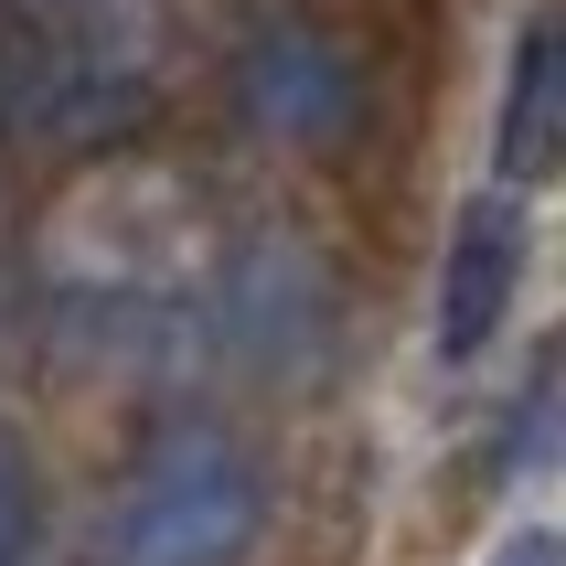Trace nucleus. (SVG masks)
I'll use <instances>...</instances> for the list:
<instances>
[{
  "instance_id": "nucleus-1",
  "label": "nucleus",
  "mask_w": 566,
  "mask_h": 566,
  "mask_svg": "<svg viewBox=\"0 0 566 566\" xmlns=\"http://www.w3.org/2000/svg\"><path fill=\"white\" fill-rule=\"evenodd\" d=\"M256 460L235 439H160L107 503V566H224L256 535Z\"/></svg>"
},
{
  "instance_id": "nucleus-2",
  "label": "nucleus",
  "mask_w": 566,
  "mask_h": 566,
  "mask_svg": "<svg viewBox=\"0 0 566 566\" xmlns=\"http://www.w3.org/2000/svg\"><path fill=\"white\" fill-rule=\"evenodd\" d=\"M513 279H524V214H513V192L492 182L460 214V235H449V279H439V353L449 364H481V343L503 332L513 311Z\"/></svg>"
},
{
  "instance_id": "nucleus-3",
  "label": "nucleus",
  "mask_w": 566,
  "mask_h": 566,
  "mask_svg": "<svg viewBox=\"0 0 566 566\" xmlns=\"http://www.w3.org/2000/svg\"><path fill=\"white\" fill-rule=\"evenodd\" d=\"M247 107L268 128H289V139H343L353 128V64L311 22H279V32H256V54H247Z\"/></svg>"
},
{
  "instance_id": "nucleus-4",
  "label": "nucleus",
  "mask_w": 566,
  "mask_h": 566,
  "mask_svg": "<svg viewBox=\"0 0 566 566\" xmlns=\"http://www.w3.org/2000/svg\"><path fill=\"white\" fill-rule=\"evenodd\" d=\"M556 128H566V32L556 11L513 32V75H503V128H492V160H503V192L545 182V160H556Z\"/></svg>"
},
{
  "instance_id": "nucleus-5",
  "label": "nucleus",
  "mask_w": 566,
  "mask_h": 566,
  "mask_svg": "<svg viewBox=\"0 0 566 566\" xmlns=\"http://www.w3.org/2000/svg\"><path fill=\"white\" fill-rule=\"evenodd\" d=\"M32 545H43V481L22 439H0V566H32Z\"/></svg>"
},
{
  "instance_id": "nucleus-6",
  "label": "nucleus",
  "mask_w": 566,
  "mask_h": 566,
  "mask_svg": "<svg viewBox=\"0 0 566 566\" xmlns=\"http://www.w3.org/2000/svg\"><path fill=\"white\" fill-rule=\"evenodd\" d=\"M43 32H64V43H86V32H107V22H128L139 0H22Z\"/></svg>"
},
{
  "instance_id": "nucleus-7",
  "label": "nucleus",
  "mask_w": 566,
  "mask_h": 566,
  "mask_svg": "<svg viewBox=\"0 0 566 566\" xmlns=\"http://www.w3.org/2000/svg\"><path fill=\"white\" fill-rule=\"evenodd\" d=\"M492 566H556V535H513V545H503Z\"/></svg>"
}]
</instances>
